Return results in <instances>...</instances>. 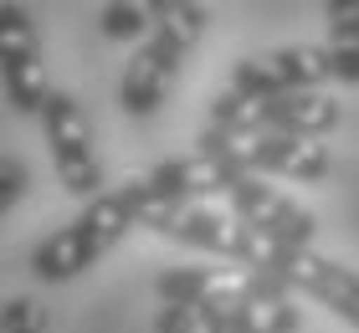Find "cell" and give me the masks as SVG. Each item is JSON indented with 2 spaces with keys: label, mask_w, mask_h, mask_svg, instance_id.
<instances>
[{
  "label": "cell",
  "mask_w": 359,
  "mask_h": 333,
  "mask_svg": "<svg viewBox=\"0 0 359 333\" xmlns=\"http://www.w3.org/2000/svg\"><path fill=\"white\" fill-rule=\"evenodd\" d=\"M144 210H149V190H144V179H123V185L103 190L97 200H88L67 226H57L52 236H41L36 246H31V261H26L31 277L46 282V287L83 277L88 266H97L113 246L128 236V231L139 226Z\"/></svg>",
  "instance_id": "1"
},
{
  "label": "cell",
  "mask_w": 359,
  "mask_h": 333,
  "mask_svg": "<svg viewBox=\"0 0 359 333\" xmlns=\"http://www.w3.org/2000/svg\"><path fill=\"white\" fill-rule=\"evenodd\" d=\"M139 226L175 241V246H185V252L226 257L241 272H262V257H267V241H257L236 215H221L210 205H149L139 215Z\"/></svg>",
  "instance_id": "2"
},
{
  "label": "cell",
  "mask_w": 359,
  "mask_h": 333,
  "mask_svg": "<svg viewBox=\"0 0 359 333\" xmlns=\"http://www.w3.org/2000/svg\"><path fill=\"white\" fill-rule=\"evenodd\" d=\"M41 139H46V154H52V170L62 179V190L88 200L103 195V159H97V144H93V123H88V108L77 103L72 93L52 88L41 108Z\"/></svg>",
  "instance_id": "3"
},
{
  "label": "cell",
  "mask_w": 359,
  "mask_h": 333,
  "mask_svg": "<svg viewBox=\"0 0 359 333\" xmlns=\"http://www.w3.org/2000/svg\"><path fill=\"white\" fill-rule=\"evenodd\" d=\"M0 93L21 118H41L52 77H46V52L36 36V15L26 6H0Z\"/></svg>",
  "instance_id": "4"
},
{
  "label": "cell",
  "mask_w": 359,
  "mask_h": 333,
  "mask_svg": "<svg viewBox=\"0 0 359 333\" xmlns=\"http://www.w3.org/2000/svg\"><path fill=\"white\" fill-rule=\"evenodd\" d=\"M226 200H231L236 221L247 226L257 241H267V246L308 252V246L318 241V215L303 210L292 195H283L277 185H267V179H257V175H236L231 190H226Z\"/></svg>",
  "instance_id": "5"
},
{
  "label": "cell",
  "mask_w": 359,
  "mask_h": 333,
  "mask_svg": "<svg viewBox=\"0 0 359 333\" xmlns=\"http://www.w3.org/2000/svg\"><path fill=\"white\" fill-rule=\"evenodd\" d=\"M323 82H334L329 67V46H277V52H257L241 57L226 77V88L241 97H283V93H323Z\"/></svg>",
  "instance_id": "6"
},
{
  "label": "cell",
  "mask_w": 359,
  "mask_h": 333,
  "mask_svg": "<svg viewBox=\"0 0 359 333\" xmlns=\"http://www.w3.org/2000/svg\"><path fill=\"white\" fill-rule=\"evenodd\" d=\"M262 272L277 277V282H287L292 292L323 303L339 323L359 328V272H354V266L323 257V252H313V246H308V252H283V246H267Z\"/></svg>",
  "instance_id": "7"
},
{
  "label": "cell",
  "mask_w": 359,
  "mask_h": 333,
  "mask_svg": "<svg viewBox=\"0 0 359 333\" xmlns=\"http://www.w3.org/2000/svg\"><path fill=\"white\" fill-rule=\"evenodd\" d=\"M185 52H190V41L175 36V31H165V26H154L149 41H139V52L128 57L123 82H118V103H123L128 118H154V113L165 108Z\"/></svg>",
  "instance_id": "8"
},
{
  "label": "cell",
  "mask_w": 359,
  "mask_h": 333,
  "mask_svg": "<svg viewBox=\"0 0 359 333\" xmlns=\"http://www.w3.org/2000/svg\"><path fill=\"white\" fill-rule=\"evenodd\" d=\"M247 175L236 164H221V159H205V154H180V159H159L144 179L149 190V205H201L205 195H226L231 179Z\"/></svg>",
  "instance_id": "9"
},
{
  "label": "cell",
  "mask_w": 359,
  "mask_h": 333,
  "mask_svg": "<svg viewBox=\"0 0 359 333\" xmlns=\"http://www.w3.org/2000/svg\"><path fill=\"white\" fill-rule=\"evenodd\" d=\"M344 123V108L329 93H283L257 97V133H287V139H329ZM252 133V139H257Z\"/></svg>",
  "instance_id": "10"
},
{
  "label": "cell",
  "mask_w": 359,
  "mask_h": 333,
  "mask_svg": "<svg viewBox=\"0 0 359 333\" xmlns=\"http://www.w3.org/2000/svg\"><path fill=\"white\" fill-rule=\"evenodd\" d=\"M216 272L210 266H170V272L154 277V297L159 308H201L210 292H216Z\"/></svg>",
  "instance_id": "11"
},
{
  "label": "cell",
  "mask_w": 359,
  "mask_h": 333,
  "mask_svg": "<svg viewBox=\"0 0 359 333\" xmlns=\"http://www.w3.org/2000/svg\"><path fill=\"white\" fill-rule=\"evenodd\" d=\"M97 31L108 41H149L154 11L144 0H108V6H97Z\"/></svg>",
  "instance_id": "12"
},
{
  "label": "cell",
  "mask_w": 359,
  "mask_h": 333,
  "mask_svg": "<svg viewBox=\"0 0 359 333\" xmlns=\"http://www.w3.org/2000/svg\"><path fill=\"white\" fill-rule=\"evenodd\" d=\"M149 11H154V26L185 36L190 46L201 41V31H205V6H185V0H149Z\"/></svg>",
  "instance_id": "13"
},
{
  "label": "cell",
  "mask_w": 359,
  "mask_h": 333,
  "mask_svg": "<svg viewBox=\"0 0 359 333\" xmlns=\"http://www.w3.org/2000/svg\"><path fill=\"white\" fill-rule=\"evenodd\" d=\"M52 328V313L36 297H6L0 303V333H46Z\"/></svg>",
  "instance_id": "14"
},
{
  "label": "cell",
  "mask_w": 359,
  "mask_h": 333,
  "mask_svg": "<svg viewBox=\"0 0 359 333\" xmlns=\"http://www.w3.org/2000/svg\"><path fill=\"white\" fill-rule=\"evenodd\" d=\"M329 41L323 46H359V0H329Z\"/></svg>",
  "instance_id": "15"
},
{
  "label": "cell",
  "mask_w": 359,
  "mask_h": 333,
  "mask_svg": "<svg viewBox=\"0 0 359 333\" xmlns=\"http://www.w3.org/2000/svg\"><path fill=\"white\" fill-rule=\"evenodd\" d=\"M26 190H31V170L21 159H11V154H0V221L26 200Z\"/></svg>",
  "instance_id": "16"
},
{
  "label": "cell",
  "mask_w": 359,
  "mask_h": 333,
  "mask_svg": "<svg viewBox=\"0 0 359 333\" xmlns=\"http://www.w3.org/2000/svg\"><path fill=\"white\" fill-rule=\"evenodd\" d=\"M154 333H216L201 308H159L154 313Z\"/></svg>",
  "instance_id": "17"
},
{
  "label": "cell",
  "mask_w": 359,
  "mask_h": 333,
  "mask_svg": "<svg viewBox=\"0 0 359 333\" xmlns=\"http://www.w3.org/2000/svg\"><path fill=\"white\" fill-rule=\"evenodd\" d=\"M329 67H334V82L354 88L359 82V46H329Z\"/></svg>",
  "instance_id": "18"
}]
</instances>
